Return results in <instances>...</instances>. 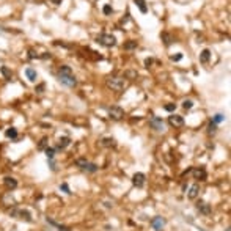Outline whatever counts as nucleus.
Segmentation results:
<instances>
[{
  "label": "nucleus",
  "instance_id": "f8f14e48",
  "mask_svg": "<svg viewBox=\"0 0 231 231\" xmlns=\"http://www.w3.org/2000/svg\"><path fill=\"white\" fill-rule=\"evenodd\" d=\"M190 173L194 175V178L195 179H200V181H205L206 179V170L205 168H192L190 170Z\"/></svg>",
  "mask_w": 231,
  "mask_h": 231
},
{
  "label": "nucleus",
  "instance_id": "393cba45",
  "mask_svg": "<svg viewBox=\"0 0 231 231\" xmlns=\"http://www.w3.org/2000/svg\"><path fill=\"white\" fill-rule=\"evenodd\" d=\"M137 47V41H128L124 44V49L126 51H131V49H135Z\"/></svg>",
  "mask_w": 231,
  "mask_h": 231
},
{
  "label": "nucleus",
  "instance_id": "f257e3e1",
  "mask_svg": "<svg viewBox=\"0 0 231 231\" xmlns=\"http://www.w3.org/2000/svg\"><path fill=\"white\" fill-rule=\"evenodd\" d=\"M58 80L62 82L63 85L66 87H74L77 84V80H76V77L73 74V69L69 68V66H60V69H58Z\"/></svg>",
  "mask_w": 231,
  "mask_h": 231
},
{
  "label": "nucleus",
  "instance_id": "473e14b6",
  "mask_svg": "<svg viewBox=\"0 0 231 231\" xmlns=\"http://www.w3.org/2000/svg\"><path fill=\"white\" fill-rule=\"evenodd\" d=\"M46 146H47V139H43L40 143V150H46Z\"/></svg>",
  "mask_w": 231,
  "mask_h": 231
},
{
  "label": "nucleus",
  "instance_id": "412c9836",
  "mask_svg": "<svg viewBox=\"0 0 231 231\" xmlns=\"http://www.w3.org/2000/svg\"><path fill=\"white\" fill-rule=\"evenodd\" d=\"M134 3H135L137 7L140 8V11H142V13H148V7H146L145 0H134Z\"/></svg>",
  "mask_w": 231,
  "mask_h": 231
},
{
  "label": "nucleus",
  "instance_id": "1a4fd4ad",
  "mask_svg": "<svg viewBox=\"0 0 231 231\" xmlns=\"http://www.w3.org/2000/svg\"><path fill=\"white\" fill-rule=\"evenodd\" d=\"M168 123L173 128H181V126H184V118L179 115H172V117H168Z\"/></svg>",
  "mask_w": 231,
  "mask_h": 231
},
{
  "label": "nucleus",
  "instance_id": "72a5a7b5",
  "mask_svg": "<svg viewBox=\"0 0 231 231\" xmlns=\"http://www.w3.org/2000/svg\"><path fill=\"white\" fill-rule=\"evenodd\" d=\"M145 65H146V68H150V66L153 65V58H146L145 60Z\"/></svg>",
  "mask_w": 231,
  "mask_h": 231
},
{
  "label": "nucleus",
  "instance_id": "4be33fe9",
  "mask_svg": "<svg viewBox=\"0 0 231 231\" xmlns=\"http://www.w3.org/2000/svg\"><path fill=\"white\" fill-rule=\"evenodd\" d=\"M223 121H225V115L223 113H217V115H214V117H212V123H216V124L223 123Z\"/></svg>",
  "mask_w": 231,
  "mask_h": 231
},
{
  "label": "nucleus",
  "instance_id": "c756f323",
  "mask_svg": "<svg viewBox=\"0 0 231 231\" xmlns=\"http://www.w3.org/2000/svg\"><path fill=\"white\" fill-rule=\"evenodd\" d=\"M165 110H167V112H175L176 104H167V106H165Z\"/></svg>",
  "mask_w": 231,
  "mask_h": 231
},
{
  "label": "nucleus",
  "instance_id": "ddd939ff",
  "mask_svg": "<svg viewBox=\"0 0 231 231\" xmlns=\"http://www.w3.org/2000/svg\"><path fill=\"white\" fill-rule=\"evenodd\" d=\"M3 184H5V187H7V189L13 190V189H16V187H18V181H16L14 178H11V176H7V178L3 179Z\"/></svg>",
  "mask_w": 231,
  "mask_h": 231
},
{
  "label": "nucleus",
  "instance_id": "423d86ee",
  "mask_svg": "<svg viewBox=\"0 0 231 231\" xmlns=\"http://www.w3.org/2000/svg\"><path fill=\"white\" fill-rule=\"evenodd\" d=\"M150 126H151L154 131H157V132H162V131L165 129L164 120L159 118V117H151V118H150Z\"/></svg>",
  "mask_w": 231,
  "mask_h": 231
},
{
  "label": "nucleus",
  "instance_id": "6ab92c4d",
  "mask_svg": "<svg viewBox=\"0 0 231 231\" xmlns=\"http://www.w3.org/2000/svg\"><path fill=\"white\" fill-rule=\"evenodd\" d=\"M101 145L106 146V148H112V146H115V140L112 139V137H106V139L101 140Z\"/></svg>",
  "mask_w": 231,
  "mask_h": 231
},
{
  "label": "nucleus",
  "instance_id": "9d476101",
  "mask_svg": "<svg viewBox=\"0 0 231 231\" xmlns=\"http://www.w3.org/2000/svg\"><path fill=\"white\" fill-rule=\"evenodd\" d=\"M197 209L203 214V216H209V214L212 212L211 205H208V203H205V201H198L197 203Z\"/></svg>",
  "mask_w": 231,
  "mask_h": 231
},
{
  "label": "nucleus",
  "instance_id": "c85d7f7f",
  "mask_svg": "<svg viewBox=\"0 0 231 231\" xmlns=\"http://www.w3.org/2000/svg\"><path fill=\"white\" fill-rule=\"evenodd\" d=\"M102 11H104V14H112V7L110 5H104V8H102Z\"/></svg>",
  "mask_w": 231,
  "mask_h": 231
},
{
  "label": "nucleus",
  "instance_id": "aec40b11",
  "mask_svg": "<svg viewBox=\"0 0 231 231\" xmlns=\"http://www.w3.org/2000/svg\"><path fill=\"white\" fill-rule=\"evenodd\" d=\"M5 135L8 137V139H16L18 137V131H16V128H8L7 131H5Z\"/></svg>",
  "mask_w": 231,
  "mask_h": 231
},
{
  "label": "nucleus",
  "instance_id": "c9c22d12",
  "mask_svg": "<svg viewBox=\"0 0 231 231\" xmlns=\"http://www.w3.org/2000/svg\"><path fill=\"white\" fill-rule=\"evenodd\" d=\"M126 76H131V77H135L137 73H134V71H129V73H126Z\"/></svg>",
  "mask_w": 231,
  "mask_h": 231
},
{
  "label": "nucleus",
  "instance_id": "0eeeda50",
  "mask_svg": "<svg viewBox=\"0 0 231 231\" xmlns=\"http://www.w3.org/2000/svg\"><path fill=\"white\" fill-rule=\"evenodd\" d=\"M109 117L112 120H121L124 117V110L118 106H113V107L109 109Z\"/></svg>",
  "mask_w": 231,
  "mask_h": 231
},
{
  "label": "nucleus",
  "instance_id": "f704fd0d",
  "mask_svg": "<svg viewBox=\"0 0 231 231\" xmlns=\"http://www.w3.org/2000/svg\"><path fill=\"white\" fill-rule=\"evenodd\" d=\"M43 90H44V84H41L40 87L36 88V91H38V93H43Z\"/></svg>",
  "mask_w": 231,
  "mask_h": 231
},
{
  "label": "nucleus",
  "instance_id": "5701e85b",
  "mask_svg": "<svg viewBox=\"0 0 231 231\" xmlns=\"http://www.w3.org/2000/svg\"><path fill=\"white\" fill-rule=\"evenodd\" d=\"M0 71H2V74L5 76V79H7V80H10V79H11V76H13V73H11V71L7 68V66H2V68H0Z\"/></svg>",
  "mask_w": 231,
  "mask_h": 231
},
{
  "label": "nucleus",
  "instance_id": "4468645a",
  "mask_svg": "<svg viewBox=\"0 0 231 231\" xmlns=\"http://www.w3.org/2000/svg\"><path fill=\"white\" fill-rule=\"evenodd\" d=\"M198 194H200V186L198 184H194L189 189V194H187V197L190 198V200H195V198L198 197Z\"/></svg>",
  "mask_w": 231,
  "mask_h": 231
},
{
  "label": "nucleus",
  "instance_id": "b1692460",
  "mask_svg": "<svg viewBox=\"0 0 231 231\" xmlns=\"http://www.w3.org/2000/svg\"><path fill=\"white\" fill-rule=\"evenodd\" d=\"M55 151H57V150H55V148H46V156H47V159H54L55 157Z\"/></svg>",
  "mask_w": 231,
  "mask_h": 231
},
{
  "label": "nucleus",
  "instance_id": "20e7f679",
  "mask_svg": "<svg viewBox=\"0 0 231 231\" xmlns=\"http://www.w3.org/2000/svg\"><path fill=\"white\" fill-rule=\"evenodd\" d=\"M76 165L79 167L80 170H84V172H88V173H96L99 167L96 164H91V162H88L87 159H77L76 161Z\"/></svg>",
  "mask_w": 231,
  "mask_h": 231
},
{
  "label": "nucleus",
  "instance_id": "2eb2a0df",
  "mask_svg": "<svg viewBox=\"0 0 231 231\" xmlns=\"http://www.w3.org/2000/svg\"><path fill=\"white\" fill-rule=\"evenodd\" d=\"M46 222H47L49 225H52V227H55L58 231H71L69 227H65V225H58L57 222H54V220H52V219H49V217H46Z\"/></svg>",
  "mask_w": 231,
  "mask_h": 231
},
{
  "label": "nucleus",
  "instance_id": "a878e982",
  "mask_svg": "<svg viewBox=\"0 0 231 231\" xmlns=\"http://www.w3.org/2000/svg\"><path fill=\"white\" fill-rule=\"evenodd\" d=\"M209 134H211V135H214V134H216V132H217V124L216 123H212V121H211V123H209Z\"/></svg>",
  "mask_w": 231,
  "mask_h": 231
},
{
  "label": "nucleus",
  "instance_id": "7c9ffc66",
  "mask_svg": "<svg viewBox=\"0 0 231 231\" xmlns=\"http://www.w3.org/2000/svg\"><path fill=\"white\" fill-rule=\"evenodd\" d=\"M162 38L165 40V44H167V46H170V43H172V40H170V35H168V33H162Z\"/></svg>",
  "mask_w": 231,
  "mask_h": 231
},
{
  "label": "nucleus",
  "instance_id": "cd10ccee",
  "mask_svg": "<svg viewBox=\"0 0 231 231\" xmlns=\"http://www.w3.org/2000/svg\"><path fill=\"white\" fill-rule=\"evenodd\" d=\"M60 190H63L65 194H71V190H69V186L66 184V183H63V184H60Z\"/></svg>",
  "mask_w": 231,
  "mask_h": 231
},
{
  "label": "nucleus",
  "instance_id": "f03ea898",
  "mask_svg": "<svg viewBox=\"0 0 231 231\" xmlns=\"http://www.w3.org/2000/svg\"><path fill=\"white\" fill-rule=\"evenodd\" d=\"M107 87L109 88H112L113 91H123L124 88H126V80H124V77H118V76H113V77H109L107 79Z\"/></svg>",
  "mask_w": 231,
  "mask_h": 231
},
{
  "label": "nucleus",
  "instance_id": "e433bc0d",
  "mask_svg": "<svg viewBox=\"0 0 231 231\" xmlns=\"http://www.w3.org/2000/svg\"><path fill=\"white\" fill-rule=\"evenodd\" d=\"M52 3H55V5H60V3H62V0H52Z\"/></svg>",
  "mask_w": 231,
  "mask_h": 231
},
{
  "label": "nucleus",
  "instance_id": "4c0bfd02",
  "mask_svg": "<svg viewBox=\"0 0 231 231\" xmlns=\"http://www.w3.org/2000/svg\"><path fill=\"white\" fill-rule=\"evenodd\" d=\"M36 57V55H35V52H33V51H30V58H35Z\"/></svg>",
  "mask_w": 231,
  "mask_h": 231
},
{
  "label": "nucleus",
  "instance_id": "bb28decb",
  "mask_svg": "<svg viewBox=\"0 0 231 231\" xmlns=\"http://www.w3.org/2000/svg\"><path fill=\"white\" fill-rule=\"evenodd\" d=\"M183 107H184L186 110H189V109H192V107H194V102H192L190 99H186V101L183 102Z\"/></svg>",
  "mask_w": 231,
  "mask_h": 231
},
{
  "label": "nucleus",
  "instance_id": "dca6fc26",
  "mask_svg": "<svg viewBox=\"0 0 231 231\" xmlns=\"http://www.w3.org/2000/svg\"><path fill=\"white\" fill-rule=\"evenodd\" d=\"M69 143H71V139H69V137H62V139L58 140V146H57V150H65V148H68V146H69Z\"/></svg>",
  "mask_w": 231,
  "mask_h": 231
},
{
  "label": "nucleus",
  "instance_id": "9b49d317",
  "mask_svg": "<svg viewBox=\"0 0 231 231\" xmlns=\"http://www.w3.org/2000/svg\"><path fill=\"white\" fill-rule=\"evenodd\" d=\"M151 227L156 231H162V228L165 227V219L164 217H154L151 220Z\"/></svg>",
  "mask_w": 231,
  "mask_h": 231
},
{
  "label": "nucleus",
  "instance_id": "7ed1b4c3",
  "mask_svg": "<svg viewBox=\"0 0 231 231\" xmlns=\"http://www.w3.org/2000/svg\"><path fill=\"white\" fill-rule=\"evenodd\" d=\"M8 216L11 217H16V219H21V220H25V222H32V214L30 211H27V209H19V208H11L8 209Z\"/></svg>",
  "mask_w": 231,
  "mask_h": 231
},
{
  "label": "nucleus",
  "instance_id": "6e6552de",
  "mask_svg": "<svg viewBox=\"0 0 231 231\" xmlns=\"http://www.w3.org/2000/svg\"><path fill=\"white\" fill-rule=\"evenodd\" d=\"M145 181H146V176L143 173H135L132 176V184L135 187H139V189H142V187L145 186Z\"/></svg>",
  "mask_w": 231,
  "mask_h": 231
},
{
  "label": "nucleus",
  "instance_id": "39448f33",
  "mask_svg": "<svg viewBox=\"0 0 231 231\" xmlns=\"http://www.w3.org/2000/svg\"><path fill=\"white\" fill-rule=\"evenodd\" d=\"M98 43L102 44V46L106 47H112L115 46V43H117V40H115L113 35H109V33H102V35L98 36Z\"/></svg>",
  "mask_w": 231,
  "mask_h": 231
},
{
  "label": "nucleus",
  "instance_id": "2f4dec72",
  "mask_svg": "<svg viewBox=\"0 0 231 231\" xmlns=\"http://www.w3.org/2000/svg\"><path fill=\"white\" fill-rule=\"evenodd\" d=\"M183 58V54H176V55H172V62H179Z\"/></svg>",
  "mask_w": 231,
  "mask_h": 231
},
{
  "label": "nucleus",
  "instance_id": "f3484780",
  "mask_svg": "<svg viewBox=\"0 0 231 231\" xmlns=\"http://www.w3.org/2000/svg\"><path fill=\"white\" fill-rule=\"evenodd\" d=\"M25 76H27V79H29L30 82H35L36 77H38L36 71L33 69V68H27V69H25Z\"/></svg>",
  "mask_w": 231,
  "mask_h": 231
},
{
  "label": "nucleus",
  "instance_id": "a211bd4d",
  "mask_svg": "<svg viewBox=\"0 0 231 231\" xmlns=\"http://www.w3.org/2000/svg\"><path fill=\"white\" fill-rule=\"evenodd\" d=\"M209 58H211V51H209V49H205V51L200 54V63H208Z\"/></svg>",
  "mask_w": 231,
  "mask_h": 231
}]
</instances>
